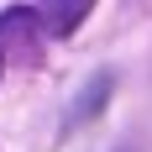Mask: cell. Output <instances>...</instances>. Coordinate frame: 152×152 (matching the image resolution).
Wrapping results in <instances>:
<instances>
[{
  "mask_svg": "<svg viewBox=\"0 0 152 152\" xmlns=\"http://www.w3.org/2000/svg\"><path fill=\"white\" fill-rule=\"evenodd\" d=\"M0 68H5V58H0Z\"/></svg>",
  "mask_w": 152,
  "mask_h": 152,
  "instance_id": "cell-2",
  "label": "cell"
},
{
  "mask_svg": "<svg viewBox=\"0 0 152 152\" xmlns=\"http://www.w3.org/2000/svg\"><path fill=\"white\" fill-rule=\"evenodd\" d=\"M94 0H42L37 5V26L53 31V37H68V31H79V21L89 16Z\"/></svg>",
  "mask_w": 152,
  "mask_h": 152,
  "instance_id": "cell-1",
  "label": "cell"
}]
</instances>
